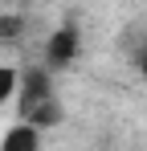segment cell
Segmentation results:
<instances>
[{
	"label": "cell",
	"mask_w": 147,
	"mask_h": 151,
	"mask_svg": "<svg viewBox=\"0 0 147 151\" xmlns=\"http://www.w3.org/2000/svg\"><path fill=\"white\" fill-rule=\"evenodd\" d=\"M53 74H49L45 65H37V70H21V86H17V114H21V123L37 110V106H45L53 102Z\"/></svg>",
	"instance_id": "cell-1"
},
{
	"label": "cell",
	"mask_w": 147,
	"mask_h": 151,
	"mask_svg": "<svg viewBox=\"0 0 147 151\" xmlns=\"http://www.w3.org/2000/svg\"><path fill=\"white\" fill-rule=\"evenodd\" d=\"M82 53V33L74 25H61L49 33L45 41V70L49 74H57V70H66V65H74V57Z\"/></svg>",
	"instance_id": "cell-2"
},
{
	"label": "cell",
	"mask_w": 147,
	"mask_h": 151,
	"mask_svg": "<svg viewBox=\"0 0 147 151\" xmlns=\"http://www.w3.org/2000/svg\"><path fill=\"white\" fill-rule=\"evenodd\" d=\"M0 151H41V131L17 119V123L4 131V139H0Z\"/></svg>",
	"instance_id": "cell-3"
},
{
	"label": "cell",
	"mask_w": 147,
	"mask_h": 151,
	"mask_svg": "<svg viewBox=\"0 0 147 151\" xmlns=\"http://www.w3.org/2000/svg\"><path fill=\"white\" fill-rule=\"evenodd\" d=\"M17 86H21V70L17 65H0V102L17 98Z\"/></svg>",
	"instance_id": "cell-4"
},
{
	"label": "cell",
	"mask_w": 147,
	"mask_h": 151,
	"mask_svg": "<svg viewBox=\"0 0 147 151\" xmlns=\"http://www.w3.org/2000/svg\"><path fill=\"white\" fill-rule=\"evenodd\" d=\"M17 29H21V17H0V33L4 37H12Z\"/></svg>",
	"instance_id": "cell-5"
},
{
	"label": "cell",
	"mask_w": 147,
	"mask_h": 151,
	"mask_svg": "<svg viewBox=\"0 0 147 151\" xmlns=\"http://www.w3.org/2000/svg\"><path fill=\"white\" fill-rule=\"evenodd\" d=\"M139 74L147 78V41H143V49H139Z\"/></svg>",
	"instance_id": "cell-6"
}]
</instances>
